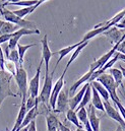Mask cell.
<instances>
[{
    "label": "cell",
    "instance_id": "obj_1",
    "mask_svg": "<svg viewBox=\"0 0 125 131\" xmlns=\"http://www.w3.org/2000/svg\"><path fill=\"white\" fill-rule=\"evenodd\" d=\"M0 14L5 19V21H9L11 24H14V25L18 26L19 28H24V29H28V30H38L35 23L27 20L25 18H20L19 16L15 15L13 13V11L8 10L7 8L3 7L2 4H0Z\"/></svg>",
    "mask_w": 125,
    "mask_h": 131
},
{
    "label": "cell",
    "instance_id": "obj_2",
    "mask_svg": "<svg viewBox=\"0 0 125 131\" xmlns=\"http://www.w3.org/2000/svg\"><path fill=\"white\" fill-rule=\"evenodd\" d=\"M13 75H11L9 72L6 70H1L0 69V107L3 103V101L8 97H17V95L13 94L11 91L10 82L12 79Z\"/></svg>",
    "mask_w": 125,
    "mask_h": 131
},
{
    "label": "cell",
    "instance_id": "obj_3",
    "mask_svg": "<svg viewBox=\"0 0 125 131\" xmlns=\"http://www.w3.org/2000/svg\"><path fill=\"white\" fill-rule=\"evenodd\" d=\"M14 79L17 83L18 90H19V97L22 99L23 103H26L29 96V90H28V73L24 69L23 66L18 67L16 69V73L14 75Z\"/></svg>",
    "mask_w": 125,
    "mask_h": 131
},
{
    "label": "cell",
    "instance_id": "obj_4",
    "mask_svg": "<svg viewBox=\"0 0 125 131\" xmlns=\"http://www.w3.org/2000/svg\"><path fill=\"white\" fill-rule=\"evenodd\" d=\"M97 81H99L100 83H102L105 89L108 91L109 95H110V98L111 100L116 103V102H120V99L117 95V89H118V85L116 84L113 76L110 74V73H103L102 75H100L97 79Z\"/></svg>",
    "mask_w": 125,
    "mask_h": 131
},
{
    "label": "cell",
    "instance_id": "obj_5",
    "mask_svg": "<svg viewBox=\"0 0 125 131\" xmlns=\"http://www.w3.org/2000/svg\"><path fill=\"white\" fill-rule=\"evenodd\" d=\"M55 70H53L51 73H45V79H44V84L42 88V91L39 95V100L43 104H49L51 93H52V85H53V75H54Z\"/></svg>",
    "mask_w": 125,
    "mask_h": 131
},
{
    "label": "cell",
    "instance_id": "obj_6",
    "mask_svg": "<svg viewBox=\"0 0 125 131\" xmlns=\"http://www.w3.org/2000/svg\"><path fill=\"white\" fill-rule=\"evenodd\" d=\"M122 42H123V41H120L119 43L115 44L114 47H113L109 52H107V53L104 54L102 57H100L98 60H96L95 62H93V63L91 64V66H90V69H92L93 71H96V70H99V69L103 68L104 66L107 64V62L116 54V52H117V50H118V47H119L120 43H122Z\"/></svg>",
    "mask_w": 125,
    "mask_h": 131
},
{
    "label": "cell",
    "instance_id": "obj_7",
    "mask_svg": "<svg viewBox=\"0 0 125 131\" xmlns=\"http://www.w3.org/2000/svg\"><path fill=\"white\" fill-rule=\"evenodd\" d=\"M104 107H105V112H106V114H107L110 118H112L113 120H115L116 122H118L119 125L125 130V121H124V119H123V117H122V115L120 114L118 108L116 107V105L113 106L109 101H105V102H104Z\"/></svg>",
    "mask_w": 125,
    "mask_h": 131
},
{
    "label": "cell",
    "instance_id": "obj_8",
    "mask_svg": "<svg viewBox=\"0 0 125 131\" xmlns=\"http://www.w3.org/2000/svg\"><path fill=\"white\" fill-rule=\"evenodd\" d=\"M44 63V60L41 59L40 64L37 68L36 74L35 76L30 80L29 83V97H33V98H38L39 97V88H40V76H41V68Z\"/></svg>",
    "mask_w": 125,
    "mask_h": 131
},
{
    "label": "cell",
    "instance_id": "obj_9",
    "mask_svg": "<svg viewBox=\"0 0 125 131\" xmlns=\"http://www.w3.org/2000/svg\"><path fill=\"white\" fill-rule=\"evenodd\" d=\"M66 72H67L66 70L63 71L61 76L59 77V79L56 81V83L53 86V90H52V93H51V97H50V101H49V105H50V107L52 108L53 111H55V109H56L57 99H58L59 94L61 93V91L63 90V86H64V76H65Z\"/></svg>",
    "mask_w": 125,
    "mask_h": 131
},
{
    "label": "cell",
    "instance_id": "obj_10",
    "mask_svg": "<svg viewBox=\"0 0 125 131\" xmlns=\"http://www.w3.org/2000/svg\"><path fill=\"white\" fill-rule=\"evenodd\" d=\"M34 34H37L39 35L40 31L39 30H28V29H24V28H20L18 31H16L15 33L12 34V38L10 39V41L8 42V49L9 50H14L16 49L17 45H18V41L19 39L23 37V36H26V35H34Z\"/></svg>",
    "mask_w": 125,
    "mask_h": 131
},
{
    "label": "cell",
    "instance_id": "obj_11",
    "mask_svg": "<svg viewBox=\"0 0 125 131\" xmlns=\"http://www.w3.org/2000/svg\"><path fill=\"white\" fill-rule=\"evenodd\" d=\"M41 44H42V59L44 60V63H45V73H49L50 59L54 55V53H52L51 50H50L49 43H48V36L47 35L44 36V38L41 41Z\"/></svg>",
    "mask_w": 125,
    "mask_h": 131
},
{
    "label": "cell",
    "instance_id": "obj_12",
    "mask_svg": "<svg viewBox=\"0 0 125 131\" xmlns=\"http://www.w3.org/2000/svg\"><path fill=\"white\" fill-rule=\"evenodd\" d=\"M69 91L68 90H62L61 93L59 94L58 99H57V103H56V109L54 112L57 113H64L67 112L70 108H69Z\"/></svg>",
    "mask_w": 125,
    "mask_h": 131
},
{
    "label": "cell",
    "instance_id": "obj_13",
    "mask_svg": "<svg viewBox=\"0 0 125 131\" xmlns=\"http://www.w3.org/2000/svg\"><path fill=\"white\" fill-rule=\"evenodd\" d=\"M90 84H91L90 82L85 83V85L80 89V91L76 95H74L73 97H71V98L69 99V108L71 110H74L75 111L76 108L79 106V104L81 103L82 98H84V96H85V94H86V92H87V90H88V88H89Z\"/></svg>",
    "mask_w": 125,
    "mask_h": 131
},
{
    "label": "cell",
    "instance_id": "obj_14",
    "mask_svg": "<svg viewBox=\"0 0 125 131\" xmlns=\"http://www.w3.org/2000/svg\"><path fill=\"white\" fill-rule=\"evenodd\" d=\"M95 71H93L92 69H90L86 74H84L78 80H76L72 85H71V88L69 89V94L70 95H74L75 94V92H76V90L80 86V85H82L84 83H88L89 81H90V79H91V77H92V75H93V73H94Z\"/></svg>",
    "mask_w": 125,
    "mask_h": 131
},
{
    "label": "cell",
    "instance_id": "obj_15",
    "mask_svg": "<svg viewBox=\"0 0 125 131\" xmlns=\"http://www.w3.org/2000/svg\"><path fill=\"white\" fill-rule=\"evenodd\" d=\"M88 114H89V122H90L93 130L100 131V121H101V119L97 116V114H96V108H95L92 104L89 106Z\"/></svg>",
    "mask_w": 125,
    "mask_h": 131
},
{
    "label": "cell",
    "instance_id": "obj_16",
    "mask_svg": "<svg viewBox=\"0 0 125 131\" xmlns=\"http://www.w3.org/2000/svg\"><path fill=\"white\" fill-rule=\"evenodd\" d=\"M27 113H28V110H27V106H26V103H23L22 102V105H20V108H19V111H18V115H17V118L15 120V123H14V126L12 128L11 131H20V127H22V124L27 116Z\"/></svg>",
    "mask_w": 125,
    "mask_h": 131
},
{
    "label": "cell",
    "instance_id": "obj_17",
    "mask_svg": "<svg viewBox=\"0 0 125 131\" xmlns=\"http://www.w3.org/2000/svg\"><path fill=\"white\" fill-rule=\"evenodd\" d=\"M82 43H85V42L80 41V42H78V43H76V44H74V45H71V46L65 47V48H63V49H61V50H59V51L55 52V53H54V55H55V54H58V55H59V58H58V60H57V62H56V65H55V67H54V69H53V70H56V68H57L58 64L60 63V61L62 60L65 56H67V55H68L70 52L74 51V50H75V49H76L78 46H80Z\"/></svg>",
    "mask_w": 125,
    "mask_h": 131
},
{
    "label": "cell",
    "instance_id": "obj_18",
    "mask_svg": "<svg viewBox=\"0 0 125 131\" xmlns=\"http://www.w3.org/2000/svg\"><path fill=\"white\" fill-rule=\"evenodd\" d=\"M110 28L108 27V26H96L95 27L94 30H92V31H90V32H88V33L85 35V37H84V39L81 40L82 42H88V41H90L91 39H93L95 37H97L98 35H101V34H104L105 32H107L108 30H109Z\"/></svg>",
    "mask_w": 125,
    "mask_h": 131
},
{
    "label": "cell",
    "instance_id": "obj_19",
    "mask_svg": "<svg viewBox=\"0 0 125 131\" xmlns=\"http://www.w3.org/2000/svg\"><path fill=\"white\" fill-rule=\"evenodd\" d=\"M59 120L58 118L52 114L49 113L46 116V123H47V131H58L59 130Z\"/></svg>",
    "mask_w": 125,
    "mask_h": 131
},
{
    "label": "cell",
    "instance_id": "obj_20",
    "mask_svg": "<svg viewBox=\"0 0 125 131\" xmlns=\"http://www.w3.org/2000/svg\"><path fill=\"white\" fill-rule=\"evenodd\" d=\"M92 85V84H91ZM92 105L94 106L97 110H100L102 112L105 111V107H104V102L102 101L100 94L98 93V91L95 89L94 86H92Z\"/></svg>",
    "mask_w": 125,
    "mask_h": 131
},
{
    "label": "cell",
    "instance_id": "obj_21",
    "mask_svg": "<svg viewBox=\"0 0 125 131\" xmlns=\"http://www.w3.org/2000/svg\"><path fill=\"white\" fill-rule=\"evenodd\" d=\"M38 114H39V108H38V106L34 107L32 110L28 111L27 116H26V118H25V120H24V122H23V124H22L20 129H22V128H24V127L29 126V125L31 124L32 121L36 120V117L38 116Z\"/></svg>",
    "mask_w": 125,
    "mask_h": 131
},
{
    "label": "cell",
    "instance_id": "obj_22",
    "mask_svg": "<svg viewBox=\"0 0 125 131\" xmlns=\"http://www.w3.org/2000/svg\"><path fill=\"white\" fill-rule=\"evenodd\" d=\"M5 53H6V56H7V59L11 62H13L15 65L18 67H20V59H19V54H18V51L17 49H14V50H9L8 47H6L5 49Z\"/></svg>",
    "mask_w": 125,
    "mask_h": 131
},
{
    "label": "cell",
    "instance_id": "obj_23",
    "mask_svg": "<svg viewBox=\"0 0 125 131\" xmlns=\"http://www.w3.org/2000/svg\"><path fill=\"white\" fill-rule=\"evenodd\" d=\"M20 28L14 24H11L9 21H4L2 28L0 29V36L2 35H8V34H13L16 31H18Z\"/></svg>",
    "mask_w": 125,
    "mask_h": 131
},
{
    "label": "cell",
    "instance_id": "obj_24",
    "mask_svg": "<svg viewBox=\"0 0 125 131\" xmlns=\"http://www.w3.org/2000/svg\"><path fill=\"white\" fill-rule=\"evenodd\" d=\"M88 44H89V41H88V42L82 43L80 46H78V47H77V48H76V49L73 51V53H72V55H71L70 59L68 60V62H67V64H66V66H65V69H64V70H66V71L68 70L69 66L71 65V64H72V62H73V61H74V60H75V59L78 57V55L80 54V52H81V51H82V50H84V49H85V48L88 46Z\"/></svg>",
    "mask_w": 125,
    "mask_h": 131
},
{
    "label": "cell",
    "instance_id": "obj_25",
    "mask_svg": "<svg viewBox=\"0 0 125 131\" xmlns=\"http://www.w3.org/2000/svg\"><path fill=\"white\" fill-rule=\"evenodd\" d=\"M91 84H92V86H94L95 89L98 91V93L100 94V96L104 99L105 101H109V100L111 99V98H110L109 93H108V91L105 89V86H104L102 83H100L99 81L95 80V81H93Z\"/></svg>",
    "mask_w": 125,
    "mask_h": 131
},
{
    "label": "cell",
    "instance_id": "obj_26",
    "mask_svg": "<svg viewBox=\"0 0 125 131\" xmlns=\"http://www.w3.org/2000/svg\"><path fill=\"white\" fill-rule=\"evenodd\" d=\"M109 72H110V74L113 76V78H114V80H115V82H116V84L118 85V86H122L123 88V84H122V79H123V73H122V71L120 70V69H118V68H110L109 69Z\"/></svg>",
    "mask_w": 125,
    "mask_h": 131
},
{
    "label": "cell",
    "instance_id": "obj_27",
    "mask_svg": "<svg viewBox=\"0 0 125 131\" xmlns=\"http://www.w3.org/2000/svg\"><path fill=\"white\" fill-rule=\"evenodd\" d=\"M38 3V0H20L18 2H13V3H10V2H4V3H1L3 7L7 6V5H15V6H22V7H31L34 6Z\"/></svg>",
    "mask_w": 125,
    "mask_h": 131
},
{
    "label": "cell",
    "instance_id": "obj_28",
    "mask_svg": "<svg viewBox=\"0 0 125 131\" xmlns=\"http://www.w3.org/2000/svg\"><path fill=\"white\" fill-rule=\"evenodd\" d=\"M66 119H67L69 122H71L72 124H74L77 128H82V126H81L80 123H79V119H78V117H77V114H76V112H75L74 110L69 109V110L66 112Z\"/></svg>",
    "mask_w": 125,
    "mask_h": 131
},
{
    "label": "cell",
    "instance_id": "obj_29",
    "mask_svg": "<svg viewBox=\"0 0 125 131\" xmlns=\"http://www.w3.org/2000/svg\"><path fill=\"white\" fill-rule=\"evenodd\" d=\"M92 85L90 84L89 85V88H88V90H87V92H86V94H85V96H84V98H82V101H81V103L79 104V106L76 108V110H75V112H77L78 110H80L81 108H85L90 102H91V100H92Z\"/></svg>",
    "mask_w": 125,
    "mask_h": 131
},
{
    "label": "cell",
    "instance_id": "obj_30",
    "mask_svg": "<svg viewBox=\"0 0 125 131\" xmlns=\"http://www.w3.org/2000/svg\"><path fill=\"white\" fill-rule=\"evenodd\" d=\"M36 9H37V8H36V6L34 5V6H31V7H23V8H20V9L13 10V13H14L15 15L19 16L20 18H24V17H26L27 15L33 13Z\"/></svg>",
    "mask_w": 125,
    "mask_h": 131
},
{
    "label": "cell",
    "instance_id": "obj_31",
    "mask_svg": "<svg viewBox=\"0 0 125 131\" xmlns=\"http://www.w3.org/2000/svg\"><path fill=\"white\" fill-rule=\"evenodd\" d=\"M34 46H36V44H35V43H33V44H29V45H20V44L18 43V45H17L16 49H17L18 54H19L20 65L22 66H23V63H24V58H25V54H26V52H27L30 48L34 47Z\"/></svg>",
    "mask_w": 125,
    "mask_h": 131
},
{
    "label": "cell",
    "instance_id": "obj_32",
    "mask_svg": "<svg viewBox=\"0 0 125 131\" xmlns=\"http://www.w3.org/2000/svg\"><path fill=\"white\" fill-rule=\"evenodd\" d=\"M76 114H77V117H78V119H79V121L81 123L86 124V123L89 122V114H88V110L86 109V107L81 108L80 110H78L76 112Z\"/></svg>",
    "mask_w": 125,
    "mask_h": 131
},
{
    "label": "cell",
    "instance_id": "obj_33",
    "mask_svg": "<svg viewBox=\"0 0 125 131\" xmlns=\"http://www.w3.org/2000/svg\"><path fill=\"white\" fill-rule=\"evenodd\" d=\"M119 52H116V54L114 55V57L113 58H111L108 62H107V64L104 66L103 68H101V69H99V70H101V72L102 73H105V71L107 70V69H110V68H112V66L114 65L118 60H119Z\"/></svg>",
    "mask_w": 125,
    "mask_h": 131
},
{
    "label": "cell",
    "instance_id": "obj_34",
    "mask_svg": "<svg viewBox=\"0 0 125 131\" xmlns=\"http://www.w3.org/2000/svg\"><path fill=\"white\" fill-rule=\"evenodd\" d=\"M39 102H40V100H39V97H38V98H33V97H29V98H28V100H27V102H26L27 110H28V111H30V110H32L34 107L38 106V105H39Z\"/></svg>",
    "mask_w": 125,
    "mask_h": 131
},
{
    "label": "cell",
    "instance_id": "obj_35",
    "mask_svg": "<svg viewBox=\"0 0 125 131\" xmlns=\"http://www.w3.org/2000/svg\"><path fill=\"white\" fill-rule=\"evenodd\" d=\"M5 69L7 70V72H9V73H10L11 75H13V77H14V75H15V73H16L17 66L15 65L13 62L7 60V61H5Z\"/></svg>",
    "mask_w": 125,
    "mask_h": 131
},
{
    "label": "cell",
    "instance_id": "obj_36",
    "mask_svg": "<svg viewBox=\"0 0 125 131\" xmlns=\"http://www.w3.org/2000/svg\"><path fill=\"white\" fill-rule=\"evenodd\" d=\"M0 69L5 70V58H4V52L2 48L0 47Z\"/></svg>",
    "mask_w": 125,
    "mask_h": 131
},
{
    "label": "cell",
    "instance_id": "obj_37",
    "mask_svg": "<svg viewBox=\"0 0 125 131\" xmlns=\"http://www.w3.org/2000/svg\"><path fill=\"white\" fill-rule=\"evenodd\" d=\"M11 38H12V34H8V35H2V36H0V44L9 42Z\"/></svg>",
    "mask_w": 125,
    "mask_h": 131
},
{
    "label": "cell",
    "instance_id": "obj_38",
    "mask_svg": "<svg viewBox=\"0 0 125 131\" xmlns=\"http://www.w3.org/2000/svg\"><path fill=\"white\" fill-rule=\"evenodd\" d=\"M115 105H116V107L118 108V110H119V112H120V114L122 115V117H123V119H124L125 121V108L121 105V103L120 102H116V103H114Z\"/></svg>",
    "mask_w": 125,
    "mask_h": 131
},
{
    "label": "cell",
    "instance_id": "obj_39",
    "mask_svg": "<svg viewBox=\"0 0 125 131\" xmlns=\"http://www.w3.org/2000/svg\"><path fill=\"white\" fill-rule=\"evenodd\" d=\"M117 52H119V53H121V54L125 55V41H123L122 43H120V45H119V47H118Z\"/></svg>",
    "mask_w": 125,
    "mask_h": 131
},
{
    "label": "cell",
    "instance_id": "obj_40",
    "mask_svg": "<svg viewBox=\"0 0 125 131\" xmlns=\"http://www.w3.org/2000/svg\"><path fill=\"white\" fill-rule=\"evenodd\" d=\"M29 131H37V126H36V120L32 121L31 124L29 125Z\"/></svg>",
    "mask_w": 125,
    "mask_h": 131
},
{
    "label": "cell",
    "instance_id": "obj_41",
    "mask_svg": "<svg viewBox=\"0 0 125 131\" xmlns=\"http://www.w3.org/2000/svg\"><path fill=\"white\" fill-rule=\"evenodd\" d=\"M59 130L60 131H71L66 125H64V124L61 123V122H59Z\"/></svg>",
    "mask_w": 125,
    "mask_h": 131
},
{
    "label": "cell",
    "instance_id": "obj_42",
    "mask_svg": "<svg viewBox=\"0 0 125 131\" xmlns=\"http://www.w3.org/2000/svg\"><path fill=\"white\" fill-rule=\"evenodd\" d=\"M85 128H86V131H94L93 128H92V126H91V124H90V122L85 124Z\"/></svg>",
    "mask_w": 125,
    "mask_h": 131
},
{
    "label": "cell",
    "instance_id": "obj_43",
    "mask_svg": "<svg viewBox=\"0 0 125 131\" xmlns=\"http://www.w3.org/2000/svg\"><path fill=\"white\" fill-rule=\"evenodd\" d=\"M46 1H48V0H38V3L35 5V6H36V8H38L41 4H43V3H44V2H46Z\"/></svg>",
    "mask_w": 125,
    "mask_h": 131
},
{
    "label": "cell",
    "instance_id": "obj_44",
    "mask_svg": "<svg viewBox=\"0 0 125 131\" xmlns=\"http://www.w3.org/2000/svg\"><path fill=\"white\" fill-rule=\"evenodd\" d=\"M120 70L122 71V73H123V76H124V78H125V68L120 65Z\"/></svg>",
    "mask_w": 125,
    "mask_h": 131
},
{
    "label": "cell",
    "instance_id": "obj_45",
    "mask_svg": "<svg viewBox=\"0 0 125 131\" xmlns=\"http://www.w3.org/2000/svg\"><path fill=\"white\" fill-rule=\"evenodd\" d=\"M122 130H123V128H122V127L119 125V126H117V128H116V130H115V131H122Z\"/></svg>",
    "mask_w": 125,
    "mask_h": 131
},
{
    "label": "cell",
    "instance_id": "obj_46",
    "mask_svg": "<svg viewBox=\"0 0 125 131\" xmlns=\"http://www.w3.org/2000/svg\"><path fill=\"white\" fill-rule=\"evenodd\" d=\"M20 131H29V126H27V127H24V128H22Z\"/></svg>",
    "mask_w": 125,
    "mask_h": 131
},
{
    "label": "cell",
    "instance_id": "obj_47",
    "mask_svg": "<svg viewBox=\"0 0 125 131\" xmlns=\"http://www.w3.org/2000/svg\"><path fill=\"white\" fill-rule=\"evenodd\" d=\"M3 24H4V21H3V20H0V29L2 28V26H3Z\"/></svg>",
    "mask_w": 125,
    "mask_h": 131
},
{
    "label": "cell",
    "instance_id": "obj_48",
    "mask_svg": "<svg viewBox=\"0 0 125 131\" xmlns=\"http://www.w3.org/2000/svg\"><path fill=\"white\" fill-rule=\"evenodd\" d=\"M75 131H86V130H85L84 128H77V129H76Z\"/></svg>",
    "mask_w": 125,
    "mask_h": 131
},
{
    "label": "cell",
    "instance_id": "obj_49",
    "mask_svg": "<svg viewBox=\"0 0 125 131\" xmlns=\"http://www.w3.org/2000/svg\"><path fill=\"white\" fill-rule=\"evenodd\" d=\"M4 2H7V0H2V3H4Z\"/></svg>",
    "mask_w": 125,
    "mask_h": 131
},
{
    "label": "cell",
    "instance_id": "obj_50",
    "mask_svg": "<svg viewBox=\"0 0 125 131\" xmlns=\"http://www.w3.org/2000/svg\"><path fill=\"white\" fill-rule=\"evenodd\" d=\"M0 2H1V3H2V0H0Z\"/></svg>",
    "mask_w": 125,
    "mask_h": 131
},
{
    "label": "cell",
    "instance_id": "obj_51",
    "mask_svg": "<svg viewBox=\"0 0 125 131\" xmlns=\"http://www.w3.org/2000/svg\"><path fill=\"white\" fill-rule=\"evenodd\" d=\"M123 62H124V63H125V61H123Z\"/></svg>",
    "mask_w": 125,
    "mask_h": 131
},
{
    "label": "cell",
    "instance_id": "obj_52",
    "mask_svg": "<svg viewBox=\"0 0 125 131\" xmlns=\"http://www.w3.org/2000/svg\"><path fill=\"white\" fill-rule=\"evenodd\" d=\"M58 131H60V130H58Z\"/></svg>",
    "mask_w": 125,
    "mask_h": 131
}]
</instances>
